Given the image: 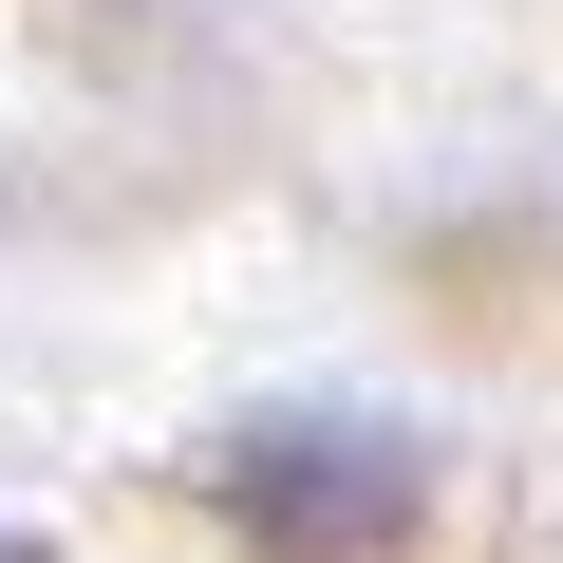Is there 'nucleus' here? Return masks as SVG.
I'll return each instance as SVG.
<instances>
[{
    "label": "nucleus",
    "mask_w": 563,
    "mask_h": 563,
    "mask_svg": "<svg viewBox=\"0 0 563 563\" xmlns=\"http://www.w3.org/2000/svg\"><path fill=\"white\" fill-rule=\"evenodd\" d=\"M207 507L263 544V563H395L432 526V451L395 413H244L207 451Z\"/></svg>",
    "instance_id": "f257e3e1"
},
{
    "label": "nucleus",
    "mask_w": 563,
    "mask_h": 563,
    "mask_svg": "<svg viewBox=\"0 0 563 563\" xmlns=\"http://www.w3.org/2000/svg\"><path fill=\"white\" fill-rule=\"evenodd\" d=\"M0 563H38V544H0Z\"/></svg>",
    "instance_id": "f03ea898"
}]
</instances>
